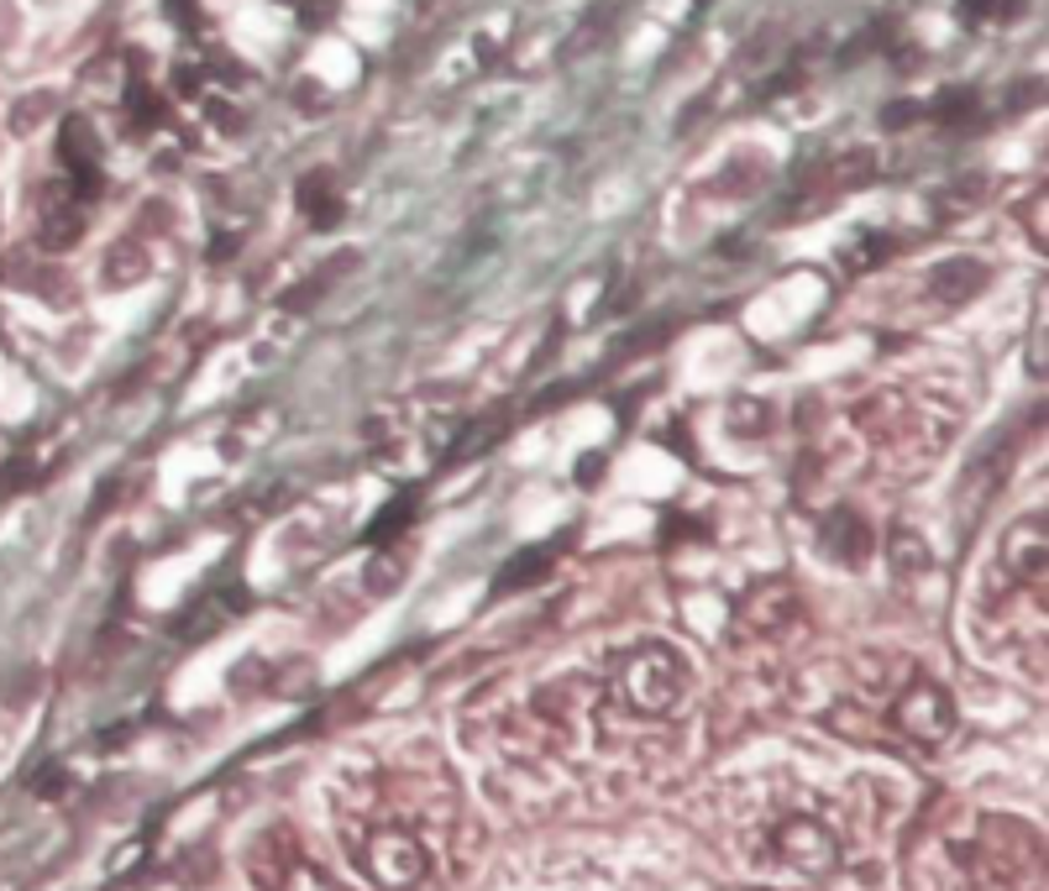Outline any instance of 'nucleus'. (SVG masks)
Segmentation results:
<instances>
[{
    "instance_id": "5",
    "label": "nucleus",
    "mask_w": 1049,
    "mask_h": 891,
    "mask_svg": "<svg viewBox=\"0 0 1049 891\" xmlns=\"http://www.w3.org/2000/svg\"><path fill=\"white\" fill-rule=\"evenodd\" d=\"M609 697L625 718H667L693 697V661L667 640H640L614 661Z\"/></svg>"
},
{
    "instance_id": "25",
    "label": "nucleus",
    "mask_w": 1049,
    "mask_h": 891,
    "mask_svg": "<svg viewBox=\"0 0 1049 891\" xmlns=\"http://www.w3.org/2000/svg\"><path fill=\"white\" fill-rule=\"evenodd\" d=\"M168 11H174V17H178V27H199L195 0H168Z\"/></svg>"
},
{
    "instance_id": "20",
    "label": "nucleus",
    "mask_w": 1049,
    "mask_h": 891,
    "mask_svg": "<svg viewBox=\"0 0 1049 891\" xmlns=\"http://www.w3.org/2000/svg\"><path fill=\"white\" fill-rule=\"evenodd\" d=\"M892 546H897V567H929V546H924V540H913V535H897Z\"/></svg>"
},
{
    "instance_id": "27",
    "label": "nucleus",
    "mask_w": 1049,
    "mask_h": 891,
    "mask_svg": "<svg viewBox=\"0 0 1049 891\" xmlns=\"http://www.w3.org/2000/svg\"><path fill=\"white\" fill-rule=\"evenodd\" d=\"M987 17V0H960V21H981Z\"/></svg>"
},
{
    "instance_id": "24",
    "label": "nucleus",
    "mask_w": 1049,
    "mask_h": 891,
    "mask_svg": "<svg viewBox=\"0 0 1049 891\" xmlns=\"http://www.w3.org/2000/svg\"><path fill=\"white\" fill-rule=\"evenodd\" d=\"M237 247H241V237H232V231H226V237H216L210 247H205V258H210V262H232V252H237Z\"/></svg>"
},
{
    "instance_id": "22",
    "label": "nucleus",
    "mask_w": 1049,
    "mask_h": 891,
    "mask_svg": "<svg viewBox=\"0 0 1049 891\" xmlns=\"http://www.w3.org/2000/svg\"><path fill=\"white\" fill-rule=\"evenodd\" d=\"M394 582H399V561H389V556H383V561H373V567H368V588L389 593Z\"/></svg>"
},
{
    "instance_id": "12",
    "label": "nucleus",
    "mask_w": 1049,
    "mask_h": 891,
    "mask_svg": "<svg viewBox=\"0 0 1049 891\" xmlns=\"http://www.w3.org/2000/svg\"><path fill=\"white\" fill-rule=\"evenodd\" d=\"M299 205L310 210V226H316V231H331V226L341 220V199L331 195L326 174H310L305 184H299Z\"/></svg>"
},
{
    "instance_id": "11",
    "label": "nucleus",
    "mask_w": 1049,
    "mask_h": 891,
    "mask_svg": "<svg viewBox=\"0 0 1049 891\" xmlns=\"http://www.w3.org/2000/svg\"><path fill=\"white\" fill-rule=\"evenodd\" d=\"M80 237H84V210H80V199H74V205H48V216H42V226H38L42 252H69V247H74Z\"/></svg>"
},
{
    "instance_id": "3",
    "label": "nucleus",
    "mask_w": 1049,
    "mask_h": 891,
    "mask_svg": "<svg viewBox=\"0 0 1049 891\" xmlns=\"http://www.w3.org/2000/svg\"><path fill=\"white\" fill-rule=\"evenodd\" d=\"M740 860L755 876L777 881H819L845 860V839L834 829V812L819 802H761L740 823Z\"/></svg>"
},
{
    "instance_id": "18",
    "label": "nucleus",
    "mask_w": 1049,
    "mask_h": 891,
    "mask_svg": "<svg viewBox=\"0 0 1049 891\" xmlns=\"http://www.w3.org/2000/svg\"><path fill=\"white\" fill-rule=\"evenodd\" d=\"M918 116H924V105H918V100H892V105H882V111H876L882 132H903V126H913Z\"/></svg>"
},
{
    "instance_id": "2",
    "label": "nucleus",
    "mask_w": 1049,
    "mask_h": 891,
    "mask_svg": "<svg viewBox=\"0 0 1049 891\" xmlns=\"http://www.w3.org/2000/svg\"><path fill=\"white\" fill-rule=\"evenodd\" d=\"M913 891H1045V845L1024 818L970 812L924 839Z\"/></svg>"
},
{
    "instance_id": "10",
    "label": "nucleus",
    "mask_w": 1049,
    "mask_h": 891,
    "mask_svg": "<svg viewBox=\"0 0 1049 891\" xmlns=\"http://www.w3.org/2000/svg\"><path fill=\"white\" fill-rule=\"evenodd\" d=\"M991 283V268L981 258H950L939 262L929 273V289L934 299H945V304H960V299H976L981 289Z\"/></svg>"
},
{
    "instance_id": "13",
    "label": "nucleus",
    "mask_w": 1049,
    "mask_h": 891,
    "mask_svg": "<svg viewBox=\"0 0 1049 891\" xmlns=\"http://www.w3.org/2000/svg\"><path fill=\"white\" fill-rule=\"evenodd\" d=\"M546 572H552V551H546V546H531V551H520L515 561L498 572V593H520V588L541 582Z\"/></svg>"
},
{
    "instance_id": "23",
    "label": "nucleus",
    "mask_w": 1049,
    "mask_h": 891,
    "mask_svg": "<svg viewBox=\"0 0 1049 891\" xmlns=\"http://www.w3.org/2000/svg\"><path fill=\"white\" fill-rule=\"evenodd\" d=\"M887 247H892L887 237H866V241H861V247H855V268H872V262H876V252L887 258Z\"/></svg>"
},
{
    "instance_id": "21",
    "label": "nucleus",
    "mask_w": 1049,
    "mask_h": 891,
    "mask_svg": "<svg viewBox=\"0 0 1049 891\" xmlns=\"http://www.w3.org/2000/svg\"><path fill=\"white\" fill-rule=\"evenodd\" d=\"M32 477H38V473H32V462H27V456L6 462V473H0V494H17V488H27Z\"/></svg>"
},
{
    "instance_id": "8",
    "label": "nucleus",
    "mask_w": 1049,
    "mask_h": 891,
    "mask_svg": "<svg viewBox=\"0 0 1049 891\" xmlns=\"http://www.w3.org/2000/svg\"><path fill=\"white\" fill-rule=\"evenodd\" d=\"M798 619V593L788 582H761L734 603V630L740 634H782Z\"/></svg>"
},
{
    "instance_id": "17",
    "label": "nucleus",
    "mask_w": 1049,
    "mask_h": 891,
    "mask_svg": "<svg viewBox=\"0 0 1049 891\" xmlns=\"http://www.w3.org/2000/svg\"><path fill=\"white\" fill-rule=\"evenodd\" d=\"M876 174V158L872 153H851L845 163H834V178H840V189H861V184H872Z\"/></svg>"
},
{
    "instance_id": "4",
    "label": "nucleus",
    "mask_w": 1049,
    "mask_h": 891,
    "mask_svg": "<svg viewBox=\"0 0 1049 891\" xmlns=\"http://www.w3.org/2000/svg\"><path fill=\"white\" fill-rule=\"evenodd\" d=\"M955 697L934 682L929 672L903 666V676H892L866 697V739L872 745H892L908 755H939L955 739Z\"/></svg>"
},
{
    "instance_id": "28",
    "label": "nucleus",
    "mask_w": 1049,
    "mask_h": 891,
    "mask_svg": "<svg viewBox=\"0 0 1049 891\" xmlns=\"http://www.w3.org/2000/svg\"><path fill=\"white\" fill-rule=\"evenodd\" d=\"M693 6H709V0H693Z\"/></svg>"
},
{
    "instance_id": "26",
    "label": "nucleus",
    "mask_w": 1049,
    "mask_h": 891,
    "mask_svg": "<svg viewBox=\"0 0 1049 891\" xmlns=\"http://www.w3.org/2000/svg\"><path fill=\"white\" fill-rule=\"evenodd\" d=\"M661 446H677L682 456H693V446H688V431H682V425H672V431H661Z\"/></svg>"
},
{
    "instance_id": "14",
    "label": "nucleus",
    "mask_w": 1049,
    "mask_h": 891,
    "mask_svg": "<svg viewBox=\"0 0 1049 891\" xmlns=\"http://www.w3.org/2000/svg\"><path fill=\"white\" fill-rule=\"evenodd\" d=\"M59 158L69 163V168H80V163H100V137H95V126L90 121H63V132H59Z\"/></svg>"
},
{
    "instance_id": "16",
    "label": "nucleus",
    "mask_w": 1049,
    "mask_h": 891,
    "mask_svg": "<svg viewBox=\"0 0 1049 891\" xmlns=\"http://www.w3.org/2000/svg\"><path fill=\"white\" fill-rule=\"evenodd\" d=\"M976 116V90H950V95L934 105V121H945V126H960V121Z\"/></svg>"
},
{
    "instance_id": "15",
    "label": "nucleus",
    "mask_w": 1049,
    "mask_h": 891,
    "mask_svg": "<svg viewBox=\"0 0 1049 891\" xmlns=\"http://www.w3.org/2000/svg\"><path fill=\"white\" fill-rule=\"evenodd\" d=\"M410 515H415V504H410V494L394 498V504H389V509H383V515H378L373 525H368V540H373V546H389V540H394V535L404 530V525H410Z\"/></svg>"
},
{
    "instance_id": "6",
    "label": "nucleus",
    "mask_w": 1049,
    "mask_h": 891,
    "mask_svg": "<svg viewBox=\"0 0 1049 891\" xmlns=\"http://www.w3.org/2000/svg\"><path fill=\"white\" fill-rule=\"evenodd\" d=\"M247 881L258 891H337L331 866L289 823H268L247 839Z\"/></svg>"
},
{
    "instance_id": "9",
    "label": "nucleus",
    "mask_w": 1049,
    "mask_h": 891,
    "mask_svg": "<svg viewBox=\"0 0 1049 891\" xmlns=\"http://www.w3.org/2000/svg\"><path fill=\"white\" fill-rule=\"evenodd\" d=\"M819 551L830 556V561H840V567H866L876 551V535L872 525L855 515V509H830L824 515V525H819Z\"/></svg>"
},
{
    "instance_id": "1",
    "label": "nucleus",
    "mask_w": 1049,
    "mask_h": 891,
    "mask_svg": "<svg viewBox=\"0 0 1049 891\" xmlns=\"http://www.w3.org/2000/svg\"><path fill=\"white\" fill-rule=\"evenodd\" d=\"M341 850L378 891H420L452 871L462 802L425 776H368L331 797Z\"/></svg>"
},
{
    "instance_id": "19",
    "label": "nucleus",
    "mask_w": 1049,
    "mask_h": 891,
    "mask_svg": "<svg viewBox=\"0 0 1049 891\" xmlns=\"http://www.w3.org/2000/svg\"><path fill=\"white\" fill-rule=\"evenodd\" d=\"M604 467H609V462H604V452H588V456H577V488H598V483H604Z\"/></svg>"
},
{
    "instance_id": "7",
    "label": "nucleus",
    "mask_w": 1049,
    "mask_h": 891,
    "mask_svg": "<svg viewBox=\"0 0 1049 891\" xmlns=\"http://www.w3.org/2000/svg\"><path fill=\"white\" fill-rule=\"evenodd\" d=\"M1002 567H1008V577H1018L1024 588H1039L1049 572V530H1045V515L1039 509H1029V515H1018L1008 525V535H1002Z\"/></svg>"
}]
</instances>
